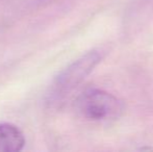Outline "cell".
Returning a JSON list of instances; mask_svg holds the SVG:
<instances>
[{"mask_svg":"<svg viewBox=\"0 0 153 152\" xmlns=\"http://www.w3.org/2000/svg\"><path fill=\"white\" fill-rule=\"evenodd\" d=\"M77 108L85 118L92 121H105L119 117L122 102L114 95L98 89L85 91L77 100Z\"/></svg>","mask_w":153,"mask_h":152,"instance_id":"6da1fadb","label":"cell"},{"mask_svg":"<svg viewBox=\"0 0 153 152\" xmlns=\"http://www.w3.org/2000/svg\"><path fill=\"white\" fill-rule=\"evenodd\" d=\"M101 59L102 55L98 50H92L83 54L55 77V89L59 92H67L76 87L91 74Z\"/></svg>","mask_w":153,"mask_h":152,"instance_id":"7a4b0ae2","label":"cell"},{"mask_svg":"<svg viewBox=\"0 0 153 152\" xmlns=\"http://www.w3.org/2000/svg\"><path fill=\"white\" fill-rule=\"evenodd\" d=\"M23 132L10 123H0V152H18L24 148Z\"/></svg>","mask_w":153,"mask_h":152,"instance_id":"3957f363","label":"cell"}]
</instances>
